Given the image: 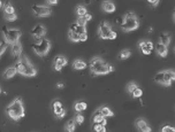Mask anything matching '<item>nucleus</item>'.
<instances>
[{"label": "nucleus", "instance_id": "obj_32", "mask_svg": "<svg viewBox=\"0 0 175 132\" xmlns=\"http://www.w3.org/2000/svg\"><path fill=\"white\" fill-rule=\"evenodd\" d=\"M137 87V84L136 83H134V82H131V83H129L128 85H127V87H126V90H127V92L128 93H132V91Z\"/></svg>", "mask_w": 175, "mask_h": 132}, {"label": "nucleus", "instance_id": "obj_22", "mask_svg": "<svg viewBox=\"0 0 175 132\" xmlns=\"http://www.w3.org/2000/svg\"><path fill=\"white\" fill-rule=\"evenodd\" d=\"M98 110L100 111V114L103 115L104 117H111V116H113V115H114V113H113V111H112L108 107H106V106L100 107Z\"/></svg>", "mask_w": 175, "mask_h": 132}, {"label": "nucleus", "instance_id": "obj_8", "mask_svg": "<svg viewBox=\"0 0 175 132\" xmlns=\"http://www.w3.org/2000/svg\"><path fill=\"white\" fill-rule=\"evenodd\" d=\"M112 31L113 30H112L111 24L106 21H103L99 24V28H98V36L101 39H110Z\"/></svg>", "mask_w": 175, "mask_h": 132}, {"label": "nucleus", "instance_id": "obj_13", "mask_svg": "<svg viewBox=\"0 0 175 132\" xmlns=\"http://www.w3.org/2000/svg\"><path fill=\"white\" fill-rule=\"evenodd\" d=\"M136 126H137V129H138L139 131L142 132H150L152 131L151 130V128L147 125V123L145 121H144L143 118H137L136 120Z\"/></svg>", "mask_w": 175, "mask_h": 132}, {"label": "nucleus", "instance_id": "obj_2", "mask_svg": "<svg viewBox=\"0 0 175 132\" xmlns=\"http://www.w3.org/2000/svg\"><path fill=\"white\" fill-rule=\"evenodd\" d=\"M16 70L18 74L25 76V77H33L37 74V69L32 66V63L29 61L28 57L25 56H20L18 61L16 62Z\"/></svg>", "mask_w": 175, "mask_h": 132}, {"label": "nucleus", "instance_id": "obj_36", "mask_svg": "<svg viewBox=\"0 0 175 132\" xmlns=\"http://www.w3.org/2000/svg\"><path fill=\"white\" fill-rule=\"evenodd\" d=\"M175 129L173 128V126H169V125H165V126H162V129H161V132H174Z\"/></svg>", "mask_w": 175, "mask_h": 132}, {"label": "nucleus", "instance_id": "obj_25", "mask_svg": "<svg viewBox=\"0 0 175 132\" xmlns=\"http://www.w3.org/2000/svg\"><path fill=\"white\" fill-rule=\"evenodd\" d=\"M68 37H69V39L72 40V42H74V43H79V42H81V35H79V33H76V32H73V31H68Z\"/></svg>", "mask_w": 175, "mask_h": 132}, {"label": "nucleus", "instance_id": "obj_4", "mask_svg": "<svg viewBox=\"0 0 175 132\" xmlns=\"http://www.w3.org/2000/svg\"><path fill=\"white\" fill-rule=\"evenodd\" d=\"M120 27H121V29L125 32L134 31L136 29H138L139 21L135 13H131V12H130V13H127V14L123 16V20H122Z\"/></svg>", "mask_w": 175, "mask_h": 132}, {"label": "nucleus", "instance_id": "obj_44", "mask_svg": "<svg viewBox=\"0 0 175 132\" xmlns=\"http://www.w3.org/2000/svg\"><path fill=\"white\" fill-rule=\"evenodd\" d=\"M0 93H1V89H0Z\"/></svg>", "mask_w": 175, "mask_h": 132}, {"label": "nucleus", "instance_id": "obj_29", "mask_svg": "<svg viewBox=\"0 0 175 132\" xmlns=\"http://www.w3.org/2000/svg\"><path fill=\"white\" fill-rule=\"evenodd\" d=\"M93 130L96 132H106V128H105V125L100 124V123H96L95 126H93Z\"/></svg>", "mask_w": 175, "mask_h": 132}, {"label": "nucleus", "instance_id": "obj_7", "mask_svg": "<svg viewBox=\"0 0 175 132\" xmlns=\"http://www.w3.org/2000/svg\"><path fill=\"white\" fill-rule=\"evenodd\" d=\"M33 52L39 55V56H44L49 53V51L51 48V42L46 38H37L36 43L32 45Z\"/></svg>", "mask_w": 175, "mask_h": 132}, {"label": "nucleus", "instance_id": "obj_35", "mask_svg": "<svg viewBox=\"0 0 175 132\" xmlns=\"http://www.w3.org/2000/svg\"><path fill=\"white\" fill-rule=\"evenodd\" d=\"M75 122L77 124H82L83 122H84V117H83V115H81L80 113H77V115L75 116Z\"/></svg>", "mask_w": 175, "mask_h": 132}, {"label": "nucleus", "instance_id": "obj_30", "mask_svg": "<svg viewBox=\"0 0 175 132\" xmlns=\"http://www.w3.org/2000/svg\"><path fill=\"white\" fill-rule=\"evenodd\" d=\"M132 98H141V96L143 95V91H142V89H139L138 86L136 87L134 91H132Z\"/></svg>", "mask_w": 175, "mask_h": 132}, {"label": "nucleus", "instance_id": "obj_45", "mask_svg": "<svg viewBox=\"0 0 175 132\" xmlns=\"http://www.w3.org/2000/svg\"><path fill=\"white\" fill-rule=\"evenodd\" d=\"M0 44H1V43H0Z\"/></svg>", "mask_w": 175, "mask_h": 132}, {"label": "nucleus", "instance_id": "obj_23", "mask_svg": "<svg viewBox=\"0 0 175 132\" xmlns=\"http://www.w3.org/2000/svg\"><path fill=\"white\" fill-rule=\"evenodd\" d=\"M73 67H74V69H76V70H82V69H84L86 67V63L83 60L77 59V60H75L73 62Z\"/></svg>", "mask_w": 175, "mask_h": 132}, {"label": "nucleus", "instance_id": "obj_14", "mask_svg": "<svg viewBox=\"0 0 175 132\" xmlns=\"http://www.w3.org/2000/svg\"><path fill=\"white\" fill-rule=\"evenodd\" d=\"M66 64H67V59L60 55V56H58L57 59L54 60V69H55L57 71H60Z\"/></svg>", "mask_w": 175, "mask_h": 132}, {"label": "nucleus", "instance_id": "obj_28", "mask_svg": "<svg viewBox=\"0 0 175 132\" xmlns=\"http://www.w3.org/2000/svg\"><path fill=\"white\" fill-rule=\"evenodd\" d=\"M64 129H66V131H68V132H74L75 131V122L68 121L66 126H64Z\"/></svg>", "mask_w": 175, "mask_h": 132}, {"label": "nucleus", "instance_id": "obj_19", "mask_svg": "<svg viewBox=\"0 0 175 132\" xmlns=\"http://www.w3.org/2000/svg\"><path fill=\"white\" fill-rule=\"evenodd\" d=\"M159 43L165 45V46H168L171 44V35L168 32H162L159 37Z\"/></svg>", "mask_w": 175, "mask_h": 132}, {"label": "nucleus", "instance_id": "obj_34", "mask_svg": "<svg viewBox=\"0 0 175 132\" xmlns=\"http://www.w3.org/2000/svg\"><path fill=\"white\" fill-rule=\"evenodd\" d=\"M86 22H88V21L85 20V17H84V16H79V18H77V22H76V23H77L79 25H81V27H85Z\"/></svg>", "mask_w": 175, "mask_h": 132}, {"label": "nucleus", "instance_id": "obj_40", "mask_svg": "<svg viewBox=\"0 0 175 132\" xmlns=\"http://www.w3.org/2000/svg\"><path fill=\"white\" fill-rule=\"evenodd\" d=\"M116 36H118V33L115 31H112V33H111V38L110 39H115L116 38Z\"/></svg>", "mask_w": 175, "mask_h": 132}, {"label": "nucleus", "instance_id": "obj_33", "mask_svg": "<svg viewBox=\"0 0 175 132\" xmlns=\"http://www.w3.org/2000/svg\"><path fill=\"white\" fill-rule=\"evenodd\" d=\"M4 15H5V18L9 22H13L18 18V15L15 14V13H13V14H4Z\"/></svg>", "mask_w": 175, "mask_h": 132}, {"label": "nucleus", "instance_id": "obj_21", "mask_svg": "<svg viewBox=\"0 0 175 132\" xmlns=\"http://www.w3.org/2000/svg\"><path fill=\"white\" fill-rule=\"evenodd\" d=\"M69 30L73 32H76V33H79V35H82V33L86 32L85 27H81V25H79L77 23H73V24H70Z\"/></svg>", "mask_w": 175, "mask_h": 132}, {"label": "nucleus", "instance_id": "obj_38", "mask_svg": "<svg viewBox=\"0 0 175 132\" xmlns=\"http://www.w3.org/2000/svg\"><path fill=\"white\" fill-rule=\"evenodd\" d=\"M86 39H88V33H86V32H84V33H82V35H81V42H85Z\"/></svg>", "mask_w": 175, "mask_h": 132}, {"label": "nucleus", "instance_id": "obj_5", "mask_svg": "<svg viewBox=\"0 0 175 132\" xmlns=\"http://www.w3.org/2000/svg\"><path fill=\"white\" fill-rule=\"evenodd\" d=\"M3 31V35H4L5 42L7 44H14L15 42L20 40L22 36V31L20 29L16 28H8V27H3L1 29Z\"/></svg>", "mask_w": 175, "mask_h": 132}, {"label": "nucleus", "instance_id": "obj_15", "mask_svg": "<svg viewBox=\"0 0 175 132\" xmlns=\"http://www.w3.org/2000/svg\"><path fill=\"white\" fill-rule=\"evenodd\" d=\"M12 53L16 57H20L22 54V45L20 43V40L15 42L14 44H12Z\"/></svg>", "mask_w": 175, "mask_h": 132}, {"label": "nucleus", "instance_id": "obj_17", "mask_svg": "<svg viewBox=\"0 0 175 132\" xmlns=\"http://www.w3.org/2000/svg\"><path fill=\"white\" fill-rule=\"evenodd\" d=\"M92 122L96 124V123H100V124H103V125H106V117H104L103 115L100 114V111L99 110H97L95 114H93V117H92Z\"/></svg>", "mask_w": 175, "mask_h": 132}, {"label": "nucleus", "instance_id": "obj_11", "mask_svg": "<svg viewBox=\"0 0 175 132\" xmlns=\"http://www.w3.org/2000/svg\"><path fill=\"white\" fill-rule=\"evenodd\" d=\"M52 109H53L54 115H55L58 118L64 117V115H66V110H64V108L62 107V105H61L60 101H58V100L53 101V104H52Z\"/></svg>", "mask_w": 175, "mask_h": 132}, {"label": "nucleus", "instance_id": "obj_43", "mask_svg": "<svg viewBox=\"0 0 175 132\" xmlns=\"http://www.w3.org/2000/svg\"><path fill=\"white\" fill-rule=\"evenodd\" d=\"M1 5H3V4H1V1H0V7H1Z\"/></svg>", "mask_w": 175, "mask_h": 132}, {"label": "nucleus", "instance_id": "obj_9", "mask_svg": "<svg viewBox=\"0 0 175 132\" xmlns=\"http://www.w3.org/2000/svg\"><path fill=\"white\" fill-rule=\"evenodd\" d=\"M32 13L38 17H46V16H50L52 14V9L45 5H33Z\"/></svg>", "mask_w": 175, "mask_h": 132}, {"label": "nucleus", "instance_id": "obj_18", "mask_svg": "<svg viewBox=\"0 0 175 132\" xmlns=\"http://www.w3.org/2000/svg\"><path fill=\"white\" fill-rule=\"evenodd\" d=\"M156 51H157V53L160 55L161 57H166L168 54V50H167V46H165L162 44L158 43L156 45Z\"/></svg>", "mask_w": 175, "mask_h": 132}, {"label": "nucleus", "instance_id": "obj_41", "mask_svg": "<svg viewBox=\"0 0 175 132\" xmlns=\"http://www.w3.org/2000/svg\"><path fill=\"white\" fill-rule=\"evenodd\" d=\"M84 17H85L86 21H90V20L92 18V16H91V15H90V14H88V13H86V14L84 15Z\"/></svg>", "mask_w": 175, "mask_h": 132}, {"label": "nucleus", "instance_id": "obj_37", "mask_svg": "<svg viewBox=\"0 0 175 132\" xmlns=\"http://www.w3.org/2000/svg\"><path fill=\"white\" fill-rule=\"evenodd\" d=\"M147 2L151 5V6H153V7H156L158 4H159V0H147Z\"/></svg>", "mask_w": 175, "mask_h": 132}, {"label": "nucleus", "instance_id": "obj_6", "mask_svg": "<svg viewBox=\"0 0 175 132\" xmlns=\"http://www.w3.org/2000/svg\"><path fill=\"white\" fill-rule=\"evenodd\" d=\"M174 79H175V71L172 70V69L159 71L157 75L154 76V82H157L165 86H171V83Z\"/></svg>", "mask_w": 175, "mask_h": 132}, {"label": "nucleus", "instance_id": "obj_10", "mask_svg": "<svg viewBox=\"0 0 175 132\" xmlns=\"http://www.w3.org/2000/svg\"><path fill=\"white\" fill-rule=\"evenodd\" d=\"M30 33H31V36L33 37L35 39H37V38H43V37L46 35V28H45L43 24L38 23V24H36L31 29Z\"/></svg>", "mask_w": 175, "mask_h": 132}, {"label": "nucleus", "instance_id": "obj_39", "mask_svg": "<svg viewBox=\"0 0 175 132\" xmlns=\"http://www.w3.org/2000/svg\"><path fill=\"white\" fill-rule=\"evenodd\" d=\"M46 4L47 5H57L58 4V0H46Z\"/></svg>", "mask_w": 175, "mask_h": 132}, {"label": "nucleus", "instance_id": "obj_3", "mask_svg": "<svg viewBox=\"0 0 175 132\" xmlns=\"http://www.w3.org/2000/svg\"><path fill=\"white\" fill-rule=\"evenodd\" d=\"M6 113L12 120L14 121H18L20 118L24 117V107L22 104V100L20 98H16L13 102H12L7 108H6Z\"/></svg>", "mask_w": 175, "mask_h": 132}, {"label": "nucleus", "instance_id": "obj_24", "mask_svg": "<svg viewBox=\"0 0 175 132\" xmlns=\"http://www.w3.org/2000/svg\"><path fill=\"white\" fill-rule=\"evenodd\" d=\"M86 107H88V105H86V102H84V101H79V102H76V104L74 105V109H75L77 113L84 111L86 109Z\"/></svg>", "mask_w": 175, "mask_h": 132}, {"label": "nucleus", "instance_id": "obj_31", "mask_svg": "<svg viewBox=\"0 0 175 132\" xmlns=\"http://www.w3.org/2000/svg\"><path fill=\"white\" fill-rule=\"evenodd\" d=\"M130 51L129 50H123L121 51V53H120V59L121 60H126V59H128L129 56H130Z\"/></svg>", "mask_w": 175, "mask_h": 132}, {"label": "nucleus", "instance_id": "obj_12", "mask_svg": "<svg viewBox=\"0 0 175 132\" xmlns=\"http://www.w3.org/2000/svg\"><path fill=\"white\" fill-rule=\"evenodd\" d=\"M139 48H141V51L143 52V54L149 55V54L151 53V51L154 48V45H153L152 42L143 40V42H141V43H139Z\"/></svg>", "mask_w": 175, "mask_h": 132}, {"label": "nucleus", "instance_id": "obj_26", "mask_svg": "<svg viewBox=\"0 0 175 132\" xmlns=\"http://www.w3.org/2000/svg\"><path fill=\"white\" fill-rule=\"evenodd\" d=\"M14 12V7L11 4V1H6V4L4 5V14H13Z\"/></svg>", "mask_w": 175, "mask_h": 132}, {"label": "nucleus", "instance_id": "obj_20", "mask_svg": "<svg viewBox=\"0 0 175 132\" xmlns=\"http://www.w3.org/2000/svg\"><path fill=\"white\" fill-rule=\"evenodd\" d=\"M18 74V70H16V68L15 67H9V68H7L6 70L4 71V78L5 79H9V78H13L15 75Z\"/></svg>", "mask_w": 175, "mask_h": 132}, {"label": "nucleus", "instance_id": "obj_27", "mask_svg": "<svg viewBox=\"0 0 175 132\" xmlns=\"http://www.w3.org/2000/svg\"><path fill=\"white\" fill-rule=\"evenodd\" d=\"M88 12H86V8L85 6H83V5H79L77 7H76V14L79 15V16H84Z\"/></svg>", "mask_w": 175, "mask_h": 132}, {"label": "nucleus", "instance_id": "obj_16", "mask_svg": "<svg viewBox=\"0 0 175 132\" xmlns=\"http://www.w3.org/2000/svg\"><path fill=\"white\" fill-rule=\"evenodd\" d=\"M101 8L106 13H113L115 11V5L112 2L111 0H105V1H103V4H101Z\"/></svg>", "mask_w": 175, "mask_h": 132}, {"label": "nucleus", "instance_id": "obj_42", "mask_svg": "<svg viewBox=\"0 0 175 132\" xmlns=\"http://www.w3.org/2000/svg\"><path fill=\"white\" fill-rule=\"evenodd\" d=\"M57 87H58V89H64V84H62V83H58V84H57Z\"/></svg>", "mask_w": 175, "mask_h": 132}, {"label": "nucleus", "instance_id": "obj_1", "mask_svg": "<svg viewBox=\"0 0 175 132\" xmlns=\"http://www.w3.org/2000/svg\"><path fill=\"white\" fill-rule=\"evenodd\" d=\"M89 67H90L91 74L95 76L106 75L108 72L114 71V67H113V66L106 63L103 59H100V57H98V56L92 57V59L90 60Z\"/></svg>", "mask_w": 175, "mask_h": 132}]
</instances>
